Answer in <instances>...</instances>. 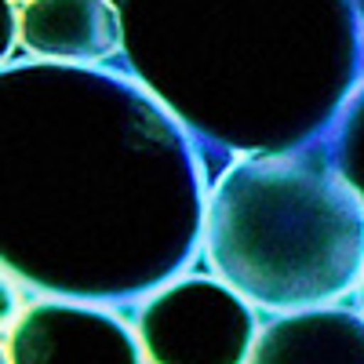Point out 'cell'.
<instances>
[{
	"mask_svg": "<svg viewBox=\"0 0 364 364\" xmlns=\"http://www.w3.org/2000/svg\"><path fill=\"white\" fill-rule=\"evenodd\" d=\"M197 139L117 70L4 63L0 266L51 299L142 302L204 252Z\"/></svg>",
	"mask_w": 364,
	"mask_h": 364,
	"instance_id": "1",
	"label": "cell"
},
{
	"mask_svg": "<svg viewBox=\"0 0 364 364\" xmlns=\"http://www.w3.org/2000/svg\"><path fill=\"white\" fill-rule=\"evenodd\" d=\"M113 4L128 73L223 168L328 139L364 84L353 0Z\"/></svg>",
	"mask_w": 364,
	"mask_h": 364,
	"instance_id": "2",
	"label": "cell"
},
{
	"mask_svg": "<svg viewBox=\"0 0 364 364\" xmlns=\"http://www.w3.org/2000/svg\"><path fill=\"white\" fill-rule=\"evenodd\" d=\"M204 259L219 281L273 317L336 306L364 277V200L328 139L237 157L211 178Z\"/></svg>",
	"mask_w": 364,
	"mask_h": 364,
	"instance_id": "3",
	"label": "cell"
},
{
	"mask_svg": "<svg viewBox=\"0 0 364 364\" xmlns=\"http://www.w3.org/2000/svg\"><path fill=\"white\" fill-rule=\"evenodd\" d=\"M146 364H248L259 343L255 306L215 273H182L139 302Z\"/></svg>",
	"mask_w": 364,
	"mask_h": 364,
	"instance_id": "4",
	"label": "cell"
},
{
	"mask_svg": "<svg viewBox=\"0 0 364 364\" xmlns=\"http://www.w3.org/2000/svg\"><path fill=\"white\" fill-rule=\"evenodd\" d=\"M8 364H146L139 331L99 302L51 299L26 302L4 331Z\"/></svg>",
	"mask_w": 364,
	"mask_h": 364,
	"instance_id": "5",
	"label": "cell"
},
{
	"mask_svg": "<svg viewBox=\"0 0 364 364\" xmlns=\"http://www.w3.org/2000/svg\"><path fill=\"white\" fill-rule=\"evenodd\" d=\"M18 48L33 63L102 66L124 55V26L113 0H29Z\"/></svg>",
	"mask_w": 364,
	"mask_h": 364,
	"instance_id": "6",
	"label": "cell"
},
{
	"mask_svg": "<svg viewBox=\"0 0 364 364\" xmlns=\"http://www.w3.org/2000/svg\"><path fill=\"white\" fill-rule=\"evenodd\" d=\"M248 364H364V314L343 306L281 314L262 324Z\"/></svg>",
	"mask_w": 364,
	"mask_h": 364,
	"instance_id": "7",
	"label": "cell"
},
{
	"mask_svg": "<svg viewBox=\"0 0 364 364\" xmlns=\"http://www.w3.org/2000/svg\"><path fill=\"white\" fill-rule=\"evenodd\" d=\"M331 157H336L343 178L357 190V197L364 200V84L353 91L350 106L343 109L339 124L328 135Z\"/></svg>",
	"mask_w": 364,
	"mask_h": 364,
	"instance_id": "8",
	"label": "cell"
},
{
	"mask_svg": "<svg viewBox=\"0 0 364 364\" xmlns=\"http://www.w3.org/2000/svg\"><path fill=\"white\" fill-rule=\"evenodd\" d=\"M357 306H360V314H364V277H360V288H357Z\"/></svg>",
	"mask_w": 364,
	"mask_h": 364,
	"instance_id": "9",
	"label": "cell"
},
{
	"mask_svg": "<svg viewBox=\"0 0 364 364\" xmlns=\"http://www.w3.org/2000/svg\"><path fill=\"white\" fill-rule=\"evenodd\" d=\"M353 4H357V11H360V22H364V0H353Z\"/></svg>",
	"mask_w": 364,
	"mask_h": 364,
	"instance_id": "10",
	"label": "cell"
},
{
	"mask_svg": "<svg viewBox=\"0 0 364 364\" xmlns=\"http://www.w3.org/2000/svg\"><path fill=\"white\" fill-rule=\"evenodd\" d=\"M15 4H29V0H15Z\"/></svg>",
	"mask_w": 364,
	"mask_h": 364,
	"instance_id": "11",
	"label": "cell"
}]
</instances>
